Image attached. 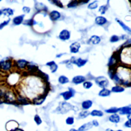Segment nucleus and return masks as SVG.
<instances>
[{"label":"nucleus","instance_id":"57","mask_svg":"<svg viewBox=\"0 0 131 131\" xmlns=\"http://www.w3.org/2000/svg\"></svg>","mask_w":131,"mask_h":131},{"label":"nucleus","instance_id":"3","mask_svg":"<svg viewBox=\"0 0 131 131\" xmlns=\"http://www.w3.org/2000/svg\"><path fill=\"white\" fill-rule=\"evenodd\" d=\"M95 83L99 87L102 89L107 88L109 84L108 79L103 76L97 77L95 79Z\"/></svg>","mask_w":131,"mask_h":131},{"label":"nucleus","instance_id":"50","mask_svg":"<svg viewBox=\"0 0 131 131\" xmlns=\"http://www.w3.org/2000/svg\"><path fill=\"white\" fill-rule=\"evenodd\" d=\"M23 75L25 76H26L29 75V72H24L23 73Z\"/></svg>","mask_w":131,"mask_h":131},{"label":"nucleus","instance_id":"51","mask_svg":"<svg viewBox=\"0 0 131 131\" xmlns=\"http://www.w3.org/2000/svg\"><path fill=\"white\" fill-rule=\"evenodd\" d=\"M63 55H64V54L60 53V54H57L56 55V57H57V58H60V57L61 56H63Z\"/></svg>","mask_w":131,"mask_h":131},{"label":"nucleus","instance_id":"28","mask_svg":"<svg viewBox=\"0 0 131 131\" xmlns=\"http://www.w3.org/2000/svg\"><path fill=\"white\" fill-rule=\"evenodd\" d=\"M11 124H10V122H8L7 124V125H6V128H7V130L8 131H13V128L12 126H13L14 128L15 129H18V125L17 124V122H14V124H13V125H12V121H11Z\"/></svg>","mask_w":131,"mask_h":131},{"label":"nucleus","instance_id":"48","mask_svg":"<svg viewBox=\"0 0 131 131\" xmlns=\"http://www.w3.org/2000/svg\"><path fill=\"white\" fill-rule=\"evenodd\" d=\"M4 94V92H3V91L0 89V100L3 99Z\"/></svg>","mask_w":131,"mask_h":131},{"label":"nucleus","instance_id":"27","mask_svg":"<svg viewBox=\"0 0 131 131\" xmlns=\"http://www.w3.org/2000/svg\"><path fill=\"white\" fill-rule=\"evenodd\" d=\"M2 13L3 14L7 17H9L11 15H13V10L8 8H5L3 9L2 10Z\"/></svg>","mask_w":131,"mask_h":131},{"label":"nucleus","instance_id":"21","mask_svg":"<svg viewBox=\"0 0 131 131\" xmlns=\"http://www.w3.org/2000/svg\"><path fill=\"white\" fill-rule=\"evenodd\" d=\"M109 119L111 122L115 123V124H117V123L120 121V116H119V115L117 114H114L111 115L109 117Z\"/></svg>","mask_w":131,"mask_h":131},{"label":"nucleus","instance_id":"33","mask_svg":"<svg viewBox=\"0 0 131 131\" xmlns=\"http://www.w3.org/2000/svg\"><path fill=\"white\" fill-rule=\"evenodd\" d=\"M98 7V4L97 1H95L92 2V3L89 4L88 6V8L89 9L91 10H94L96 8H97Z\"/></svg>","mask_w":131,"mask_h":131},{"label":"nucleus","instance_id":"22","mask_svg":"<svg viewBox=\"0 0 131 131\" xmlns=\"http://www.w3.org/2000/svg\"><path fill=\"white\" fill-rule=\"evenodd\" d=\"M88 61V60L82 59V58H78L76 59V61L75 62V65H76L78 67H82L84 66L85 65Z\"/></svg>","mask_w":131,"mask_h":131},{"label":"nucleus","instance_id":"42","mask_svg":"<svg viewBox=\"0 0 131 131\" xmlns=\"http://www.w3.org/2000/svg\"><path fill=\"white\" fill-rule=\"evenodd\" d=\"M51 3H53V4H54L55 5L57 6V7H59L60 8H63L64 6L63 3H61L60 1H57V0H53V1H50Z\"/></svg>","mask_w":131,"mask_h":131},{"label":"nucleus","instance_id":"55","mask_svg":"<svg viewBox=\"0 0 131 131\" xmlns=\"http://www.w3.org/2000/svg\"><path fill=\"white\" fill-rule=\"evenodd\" d=\"M2 14H3V13H2V11L0 10V16H1V15Z\"/></svg>","mask_w":131,"mask_h":131},{"label":"nucleus","instance_id":"6","mask_svg":"<svg viewBox=\"0 0 131 131\" xmlns=\"http://www.w3.org/2000/svg\"><path fill=\"white\" fill-rule=\"evenodd\" d=\"M71 33L67 29H64L60 33L59 38L61 40L65 41L70 39Z\"/></svg>","mask_w":131,"mask_h":131},{"label":"nucleus","instance_id":"13","mask_svg":"<svg viewBox=\"0 0 131 131\" xmlns=\"http://www.w3.org/2000/svg\"><path fill=\"white\" fill-rule=\"evenodd\" d=\"M46 96L45 94L42 95L38 96V97L34 98L33 100V102L34 104H36V105H41L43 103V102L45 101L46 99Z\"/></svg>","mask_w":131,"mask_h":131},{"label":"nucleus","instance_id":"39","mask_svg":"<svg viewBox=\"0 0 131 131\" xmlns=\"http://www.w3.org/2000/svg\"><path fill=\"white\" fill-rule=\"evenodd\" d=\"M131 47V38L127 40L125 43L122 45V48H129Z\"/></svg>","mask_w":131,"mask_h":131},{"label":"nucleus","instance_id":"4","mask_svg":"<svg viewBox=\"0 0 131 131\" xmlns=\"http://www.w3.org/2000/svg\"><path fill=\"white\" fill-rule=\"evenodd\" d=\"M12 66V60L10 59H7L0 61V68L3 71H8Z\"/></svg>","mask_w":131,"mask_h":131},{"label":"nucleus","instance_id":"25","mask_svg":"<svg viewBox=\"0 0 131 131\" xmlns=\"http://www.w3.org/2000/svg\"><path fill=\"white\" fill-rule=\"evenodd\" d=\"M125 90V88L119 85H117L112 88L111 91L114 92V93H121V92H124Z\"/></svg>","mask_w":131,"mask_h":131},{"label":"nucleus","instance_id":"31","mask_svg":"<svg viewBox=\"0 0 131 131\" xmlns=\"http://www.w3.org/2000/svg\"><path fill=\"white\" fill-rule=\"evenodd\" d=\"M120 108H118V107H111V108L107 109L105 110V112L107 113H109V114H116V113L120 111Z\"/></svg>","mask_w":131,"mask_h":131},{"label":"nucleus","instance_id":"20","mask_svg":"<svg viewBox=\"0 0 131 131\" xmlns=\"http://www.w3.org/2000/svg\"><path fill=\"white\" fill-rule=\"evenodd\" d=\"M92 126H93V125H92V122H88L82 125L80 128H79L78 131H87L91 129Z\"/></svg>","mask_w":131,"mask_h":131},{"label":"nucleus","instance_id":"41","mask_svg":"<svg viewBox=\"0 0 131 131\" xmlns=\"http://www.w3.org/2000/svg\"><path fill=\"white\" fill-rule=\"evenodd\" d=\"M23 24L26 25L32 26L33 25L36 24V22L34 20H33V19H30V20H26Z\"/></svg>","mask_w":131,"mask_h":131},{"label":"nucleus","instance_id":"34","mask_svg":"<svg viewBox=\"0 0 131 131\" xmlns=\"http://www.w3.org/2000/svg\"><path fill=\"white\" fill-rule=\"evenodd\" d=\"M79 4V1H76V0H74V1H71L68 3V4L67 5V7L69 8H75Z\"/></svg>","mask_w":131,"mask_h":131},{"label":"nucleus","instance_id":"52","mask_svg":"<svg viewBox=\"0 0 131 131\" xmlns=\"http://www.w3.org/2000/svg\"><path fill=\"white\" fill-rule=\"evenodd\" d=\"M127 117H128V119H131V114L128 115V116H127Z\"/></svg>","mask_w":131,"mask_h":131},{"label":"nucleus","instance_id":"54","mask_svg":"<svg viewBox=\"0 0 131 131\" xmlns=\"http://www.w3.org/2000/svg\"><path fill=\"white\" fill-rule=\"evenodd\" d=\"M69 131H78L75 130V129H71Z\"/></svg>","mask_w":131,"mask_h":131},{"label":"nucleus","instance_id":"37","mask_svg":"<svg viewBox=\"0 0 131 131\" xmlns=\"http://www.w3.org/2000/svg\"><path fill=\"white\" fill-rule=\"evenodd\" d=\"M92 86H93V83L90 81H85L83 83V87L86 89H89Z\"/></svg>","mask_w":131,"mask_h":131},{"label":"nucleus","instance_id":"46","mask_svg":"<svg viewBox=\"0 0 131 131\" xmlns=\"http://www.w3.org/2000/svg\"><path fill=\"white\" fill-rule=\"evenodd\" d=\"M23 11L26 13H28L30 12V8L29 7L25 6L23 8Z\"/></svg>","mask_w":131,"mask_h":131},{"label":"nucleus","instance_id":"35","mask_svg":"<svg viewBox=\"0 0 131 131\" xmlns=\"http://www.w3.org/2000/svg\"><path fill=\"white\" fill-rule=\"evenodd\" d=\"M90 113L88 111H83L79 114L78 117L80 119H83L88 117L90 115Z\"/></svg>","mask_w":131,"mask_h":131},{"label":"nucleus","instance_id":"53","mask_svg":"<svg viewBox=\"0 0 131 131\" xmlns=\"http://www.w3.org/2000/svg\"><path fill=\"white\" fill-rule=\"evenodd\" d=\"M23 131L22 130H21V129H17L16 130H15L14 131Z\"/></svg>","mask_w":131,"mask_h":131},{"label":"nucleus","instance_id":"8","mask_svg":"<svg viewBox=\"0 0 131 131\" xmlns=\"http://www.w3.org/2000/svg\"><path fill=\"white\" fill-rule=\"evenodd\" d=\"M85 77L82 75H77L73 78L72 82L75 84H78L82 83H83L86 81Z\"/></svg>","mask_w":131,"mask_h":131},{"label":"nucleus","instance_id":"43","mask_svg":"<svg viewBox=\"0 0 131 131\" xmlns=\"http://www.w3.org/2000/svg\"><path fill=\"white\" fill-rule=\"evenodd\" d=\"M66 124L67 125H72L74 124V119L73 117H69L67 118L66 120Z\"/></svg>","mask_w":131,"mask_h":131},{"label":"nucleus","instance_id":"10","mask_svg":"<svg viewBox=\"0 0 131 131\" xmlns=\"http://www.w3.org/2000/svg\"><path fill=\"white\" fill-rule=\"evenodd\" d=\"M61 14L60 13L56 10L52 11L51 12L49 13V17L50 20L53 21H56L58 20L60 18Z\"/></svg>","mask_w":131,"mask_h":131},{"label":"nucleus","instance_id":"16","mask_svg":"<svg viewBox=\"0 0 131 131\" xmlns=\"http://www.w3.org/2000/svg\"><path fill=\"white\" fill-rule=\"evenodd\" d=\"M17 102L20 104H22V105H27V104L29 103V99L27 98H26L25 97L21 95L17 96Z\"/></svg>","mask_w":131,"mask_h":131},{"label":"nucleus","instance_id":"29","mask_svg":"<svg viewBox=\"0 0 131 131\" xmlns=\"http://www.w3.org/2000/svg\"><path fill=\"white\" fill-rule=\"evenodd\" d=\"M58 80H59V82L62 84L67 83L69 82V78L67 77L64 75H61L60 76Z\"/></svg>","mask_w":131,"mask_h":131},{"label":"nucleus","instance_id":"18","mask_svg":"<svg viewBox=\"0 0 131 131\" xmlns=\"http://www.w3.org/2000/svg\"><path fill=\"white\" fill-rule=\"evenodd\" d=\"M46 65L50 67L52 73H55L58 69V66L55 63V61H51L46 64Z\"/></svg>","mask_w":131,"mask_h":131},{"label":"nucleus","instance_id":"7","mask_svg":"<svg viewBox=\"0 0 131 131\" xmlns=\"http://www.w3.org/2000/svg\"><path fill=\"white\" fill-rule=\"evenodd\" d=\"M81 47L80 44L77 42L73 43L70 46V52L72 53H77L79 52V49Z\"/></svg>","mask_w":131,"mask_h":131},{"label":"nucleus","instance_id":"1","mask_svg":"<svg viewBox=\"0 0 131 131\" xmlns=\"http://www.w3.org/2000/svg\"><path fill=\"white\" fill-rule=\"evenodd\" d=\"M74 109V107L71 105L70 103L66 102H63L60 103V106L57 107L56 111L58 113L63 114L67 113L68 112Z\"/></svg>","mask_w":131,"mask_h":131},{"label":"nucleus","instance_id":"23","mask_svg":"<svg viewBox=\"0 0 131 131\" xmlns=\"http://www.w3.org/2000/svg\"><path fill=\"white\" fill-rule=\"evenodd\" d=\"M93 105V102L90 100H87L83 102L82 104V107L84 110H88Z\"/></svg>","mask_w":131,"mask_h":131},{"label":"nucleus","instance_id":"47","mask_svg":"<svg viewBox=\"0 0 131 131\" xmlns=\"http://www.w3.org/2000/svg\"><path fill=\"white\" fill-rule=\"evenodd\" d=\"M92 125H94L95 126H98L99 125V123H98V121L96 120H94L92 121Z\"/></svg>","mask_w":131,"mask_h":131},{"label":"nucleus","instance_id":"44","mask_svg":"<svg viewBox=\"0 0 131 131\" xmlns=\"http://www.w3.org/2000/svg\"><path fill=\"white\" fill-rule=\"evenodd\" d=\"M10 19L9 18V20L3 22V23H1V24H0V29H3L5 26H7L8 24L10 22Z\"/></svg>","mask_w":131,"mask_h":131},{"label":"nucleus","instance_id":"11","mask_svg":"<svg viewBox=\"0 0 131 131\" xmlns=\"http://www.w3.org/2000/svg\"><path fill=\"white\" fill-rule=\"evenodd\" d=\"M115 20H116V22H117L119 25L121 27L122 29H124L126 33H128L131 36V28L130 27H129L128 26H126L124 22L118 18H116Z\"/></svg>","mask_w":131,"mask_h":131},{"label":"nucleus","instance_id":"9","mask_svg":"<svg viewBox=\"0 0 131 131\" xmlns=\"http://www.w3.org/2000/svg\"><path fill=\"white\" fill-rule=\"evenodd\" d=\"M118 58V57H117V55H116V54H114V55H113L109 59L107 66H108L110 68L114 67L117 64Z\"/></svg>","mask_w":131,"mask_h":131},{"label":"nucleus","instance_id":"58","mask_svg":"<svg viewBox=\"0 0 131 131\" xmlns=\"http://www.w3.org/2000/svg\"></svg>","mask_w":131,"mask_h":131},{"label":"nucleus","instance_id":"5","mask_svg":"<svg viewBox=\"0 0 131 131\" xmlns=\"http://www.w3.org/2000/svg\"><path fill=\"white\" fill-rule=\"evenodd\" d=\"M68 89V91L64 92L60 94V95L63 96L65 101H68L73 97L75 93V91L73 88H69Z\"/></svg>","mask_w":131,"mask_h":131},{"label":"nucleus","instance_id":"32","mask_svg":"<svg viewBox=\"0 0 131 131\" xmlns=\"http://www.w3.org/2000/svg\"><path fill=\"white\" fill-rule=\"evenodd\" d=\"M91 115L92 116H97V117H101L103 115V113L101 111L94 110L92 111L91 113Z\"/></svg>","mask_w":131,"mask_h":131},{"label":"nucleus","instance_id":"30","mask_svg":"<svg viewBox=\"0 0 131 131\" xmlns=\"http://www.w3.org/2000/svg\"><path fill=\"white\" fill-rule=\"evenodd\" d=\"M36 8L37 10H44L45 11L48 10V8L46 7V5H44L43 3H37L36 5Z\"/></svg>","mask_w":131,"mask_h":131},{"label":"nucleus","instance_id":"26","mask_svg":"<svg viewBox=\"0 0 131 131\" xmlns=\"http://www.w3.org/2000/svg\"><path fill=\"white\" fill-rule=\"evenodd\" d=\"M27 69L28 71H29L30 73H34L37 71H38V67L36 66H34V65H29L27 66Z\"/></svg>","mask_w":131,"mask_h":131},{"label":"nucleus","instance_id":"2","mask_svg":"<svg viewBox=\"0 0 131 131\" xmlns=\"http://www.w3.org/2000/svg\"><path fill=\"white\" fill-rule=\"evenodd\" d=\"M17 96L14 92L11 90H8L4 92L3 98L4 101L8 103L17 102Z\"/></svg>","mask_w":131,"mask_h":131},{"label":"nucleus","instance_id":"15","mask_svg":"<svg viewBox=\"0 0 131 131\" xmlns=\"http://www.w3.org/2000/svg\"><path fill=\"white\" fill-rule=\"evenodd\" d=\"M101 41V38L98 36H92L89 40V43L92 45H97Z\"/></svg>","mask_w":131,"mask_h":131},{"label":"nucleus","instance_id":"12","mask_svg":"<svg viewBox=\"0 0 131 131\" xmlns=\"http://www.w3.org/2000/svg\"><path fill=\"white\" fill-rule=\"evenodd\" d=\"M95 23L99 26H102L106 24L107 21V18L102 16H98L95 18Z\"/></svg>","mask_w":131,"mask_h":131},{"label":"nucleus","instance_id":"49","mask_svg":"<svg viewBox=\"0 0 131 131\" xmlns=\"http://www.w3.org/2000/svg\"><path fill=\"white\" fill-rule=\"evenodd\" d=\"M66 65H67V68H68V69H72L73 68V65L70 62H69Z\"/></svg>","mask_w":131,"mask_h":131},{"label":"nucleus","instance_id":"19","mask_svg":"<svg viewBox=\"0 0 131 131\" xmlns=\"http://www.w3.org/2000/svg\"><path fill=\"white\" fill-rule=\"evenodd\" d=\"M24 16L25 15L24 14H23L15 17L13 19V22L14 23V24H15V25H19L22 24L23 23V20H24Z\"/></svg>","mask_w":131,"mask_h":131},{"label":"nucleus","instance_id":"36","mask_svg":"<svg viewBox=\"0 0 131 131\" xmlns=\"http://www.w3.org/2000/svg\"><path fill=\"white\" fill-rule=\"evenodd\" d=\"M107 9H108V7H107V5H102L99 7L98 11L101 14H105L106 12Z\"/></svg>","mask_w":131,"mask_h":131},{"label":"nucleus","instance_id":"45","mask_svg":"<svg viewBox=\"0 0 131 131\" xmlns=\"http://www.w3.org/2000/svg\"><path fill=\"white\" fill-rule=\"evenodd\" d=\"M125 125L127 128H131V119H128V120L125 122Z\"/></svg>","mask_w":131,"mask_h":131},{"label":"nucleus","instance_id":"17","mask_svg":"<svg viewBox=\"0 0 131 131\" xmlns=\"http://www.w3.org/2000/svg\"><path fill=\"white\" fill-rule=\"evenodd\" d=\"M29 64V62L24 60H20L16 61V66L20 69H25Z\"/></svg>","mask_w":131,"mask_h":131},{"label":"nucleus","instance_id":"38","mask_svg":"<svg viewBox=\"0 0 131 131\" xmlns=\"http://www.w3.org/2000/svg\"><path fill=\"white\" fill-rule=\"evenodd\" d=\"M34 120L37 125H39L42 124V120L39 115H36L34 117Z\"/></svg>","mask_w":131,"mask_h":131},{"label":"nucleus","instance_id":"56","mask_svg":"<svg viewBox=\"0 0 131 131\" xmlns=\"http://www.w3.org/2000/svg\"><path fill=\"white\" fill-rule=\"evenodd\" d=\"M122 131V130H118V131Z\"/></svg>","mask_w":131,"mask_h":131},{"label":"nucleus","instance_id":"40","mask_svg":"<svg viewBox=\"0 0 131 131\" xmlns=\"http://www.w3.org/2000/svg\"><path fill=\"white\" fill-rule=\"evenodd\" d=\"M119 40H120V37L116 35L112 36L110 39L111 43H116V42H118Z\"/></svg>","mask_w":131,"mask_h":131},{"label":"nucleus","instance_id":"14","mask_svg":"<svg viewBox=\"0 0 131 131\" xmlns=\"http://www.w3.org/2000/svg\"><path fill=\"white\" fill-rule=\"evenodd\" d=\"M119 112L121 115L131 114V105L120 107V111H119Z\"/></svg>","mask_w":131,"mask_h":131},{"label":"nucleus","instance_id":"24","mask_svg":"<svg viewBox=\"0 0 131 131\" xmlns=\"http://www.w3.org/2000/svg\"><path fill=\"white\" fill-rule=\"evenodd\" d=\"M111 93V91L106 88L102 89L101 90L99 91L98 95L101 97H107L109 96Z\"/></svg>","mask_w":131,"mask_h":131}]
</instances>
